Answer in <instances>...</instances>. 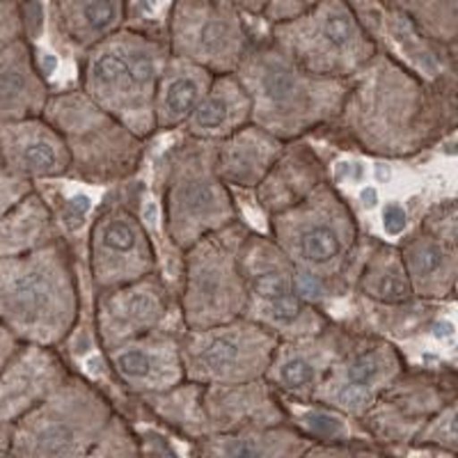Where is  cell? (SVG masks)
Returning a JSON list of instances; mask_svg holds the SVG:
<instances>
[{"mask_svg": "<svg viewBox=\"0 0 458 458\" xmlns=\"http://www.w3.org/2000/svg\"><path fill=\"white\" fill-rule=\"evenodd\" d=\"M456 76L428 83L376 51L349 79L333 124L318 131L346 149L386 161L420 157L456 133Z\"/></svg>", "mask_w": 458, "mask_h": 458, "instance_id": "6da1fadb", "label": "cell"}, {"mask_svg": "<svg viewBox=\"0 0 458 458\" xmlns=\"http://www.w3.org/2000/svg\"><path fill=\"white\" fill-rule=\"evenodd\" d=\"M94 284L63 239L0 259V323L21 344L60 349Z\"/></svg>", "mask_w": 458, "mask_h": 458, "instance_id": "7a4b0ae2", "label": "cell"}, {"mask_svg": "<svg viewBox=\"0 0 458 458\" xmlns=\"http://www.w3.org/2000/svg\"><path fill=\"white\" fill-rule=\"evenodd\" d=\"M296 271L317 277L328 301L353 293L355 277L376 236L362 234L353 207L333 179L318 183L308 198L268 216V232Z\"/></svg>", "mask_w": 458, "mask_h": 458, "instance_id": "3957f363", "label": "cell"}, {"mask_svg": "<svg viewBox=\"0 0 458 458\" xmlns=\"http://www.w3.org/2000/svg\"><path fill=\"white\" fill-rule=\"evenodd\" d=\"M234 76L250 99V122L289 142L333 124L349 81L302 69L268 39H255Z\"/></svg>", "mask_w": 458, "mask_h": 458, "instance_id": "277c9868", "label": "cell"}, {"mask_svg": "<svg viewBox=\"0 0 458 458\" xmlns=\"http://www.w3.org/2000/svg\"><path fill=\"white\" fill-rule=\"evenodd\" d=\"M167 57L165 35L122 26L81 53L79 88L133 133L154 138V94Z\"/></svg>", "mask_w": 458, "mask_h": 458, "instance_id": "5b68a950", "label": "cell"}, {"mask_svg": "<svg viewBox=\"0 0 458 458\" xmlns=\"http://www.w3.org/2000/svg\"><path fill=\"white\" fill-rule=\"evenodd\" d=\"M214 154V140L182 133L161 157V227L177 252L241 218L234 191L216 172Z\"/></svg>", "mask_w": 458, "mask_h": 458, "instance_id": "8992f818", "label": "cell"}, {"mask_svg": "<svg viewBox=\"0 0 458 458\" xmlns=\"http://www.w3.org/2000/svg\"><path fill=\"white\" fill-rule=\"evenodd\" d=\"M42 114L67 145V179L113 188L136 177L145 165L149 138L133 133L81 88L51 92Z\"/></svg>", "mask_w": 458, "mask_h": 458, "instance_id": "52a82bcc", "label": "cell"}, {"mask_svg": "<svg viewBox=\"0 0 458 458\" xmlns=\"http://www.w3.org/2000/svg\"><path fill=\"white\" fill-rule=\"evenodd\" d=\"M113 411L104 390L88 376L72 369V374L42 403L16 420L10 456H88Z\"/></svg>", "mask_w": 458, "mask_h": 458, "instance_id": "ba28073f", "label": "cell"}, {"mask_svg": "<svg viewBox=\"0 0 458 458\" xmlns=\"http://www.w3.org/2000/svg\"><path fill=\"white\" fill-rule=\"evenodd\" d=\"M266 39L302 69L342 81L358 73L378 51L351 0H318L296 19L268 26Z\"/></svg>", "mask_w": 458, "mask_h": 458, "instance_id": "9c48e42d", "label": "cell"}, {"mask_svg": "<svg viewBox=\"0 0 458 458\" xmlns=\"http://www.w3.org/2000/svg\"><path fill=\"white\" fill-rule=\"evenodd\" d=\"M250 229L239 218L182 250L177 305L186 328H204L243 317L245 282L239 257Z\"/></svg>", "mask_w": 458, "mask_h": 458, "instance_id": "30bf717a", "label": "cell"}, {"mask_svg": "<svg viewBox=\"0 0 458 458\" xmlns=\"http://www.w3.org/2000/svg\"><path fill=\"white\" fill-rule=\"evenodd\" d=\"M245 312L277 339L302 337L326 328L333 317L298 293L296 266L266 232L250 229L241 245Z\"/></svg>", "mask_w": 458, "mask_h": 458, "instance_id": "8fae6325", "label": "cell"}, {"mask_svg": "<svg viewBox=\"0 0 458 458\" xmlns=\"http://www.w3.org/2000/svg\"><path fill=\"white\" fill-rule=\"evenodd\" d=\"M136 177L113 186V198L92 216L85 236V271L94 289H110L158 271L157 241L138 214ZM161 273V271H158Z\"/></svg>", "mask_w": 458, "mask_h": 458, "instance_id": "7c38bea8", "label": "cell"}, {"mask_svg": "<svg viewBox=\"0 0 458 458\" xmlns=\"http://www.w3.org/2000/svg\"><path fill=\"white\" fill-rule=\"evenodd\" d=\"M277 337L248 317L183 328L179 335L183 378L199 386H229L264 378Z\"/></svg>", "mask_w": 458, "mask_h": 458, "instance_id": "4fadbf2b", "label": "cell"}, {"mask_svg": "<svg viewBox=\"0 0 458 458\" xmlns=\"http://www.w3.org/2000/svg\"><path fill=\"white\" fill-rule=\"evenodd\" d=\"M456 396L458 376L454 365H408L360 417V424L380 452L403 454L428 417Z\"/></svg>", "mask_w": 458, "mask_h": 458, "instance_id": "5bb4252c", "label": "cell"}, {"mask_svg": "<svg viewBox=\"0 0 458 458\" xmlns=\"http://www.w3.org/2000/svg\"><path fill=\"white\" fill-rule=\"evenodd\" d=\"M163 35L172 55L216 76L234 73L255 44L245 14L214 0H172Z\"/></svg>", "mask_w": 458, "mask_h": 458, "instance_id": "9a60e30c", "label": "cell"}, {"mask_svg": "<svg viewBox=\"0 0 458 458\" xmlns=\"http://www.w3.org/2000/svg\"><path fill=\"white\" fill-rule=\"evenodd\" d=\"M406 367L408 360L399 344L355 323L353 337L310 401L360 420Z\"/></svg>", "mask_w": 458, "mask_h": 458, "instance_id": "2e32d148", "label": "cell"}, {"mask_svg": "<svg viewBox=\"0 0 458 458\" xmlns=\"http://www.w3.org/2000/svg\"><path fill=\"white\" fill-rule=\"evenodd\" d=\"M161 328H186L177 289L158 271L94 292V333L101 351Z\"/></svg>", "mask_w": 458, "mask_h": 458, "instance_id": "e0dca14e", "label": "cell"}, {"mask_svg": "<svg viewBox=\"0 0 458 458\" xmlns=\"http://www.w3.org/2000/svg\"><path fill=\"white\" fill-rule=\"evenodd\" d=\"M355 323L330 321L318 333L302 337L277 339L271 365L264 378L280 392L284 399L310 401L335 360L342 355L351 342Z\"/></svg>", "mask_w": 458, "mask_h": 458, "instance_id": "ac0fdd59", "label": "cell"}, {"mask_svg": "<svg viewBox=\"0 0 458 458\" xmlns=\"http://www.w3.org/2000/svg\"><path fill=\"white\" fill-rule=\"evenodd\" d=\"M183 328H161L140 337L126 339L113 349L101 351L114 380L131 396L165 392L179 386L183 378L179 335Z\"/></svg>", "mask_w": 458, "mask_h": 458, "instance_id": "d6986e66", "label": "cell"}, {"mask_svg": "<svg viewBox=\"0 0 458 458\" xmlns=\"http://www.w3.org/2000/svg\"><path fill=\"white\" fill-rule=\"evenodd\" d=\"M72 374L60 349L19 344L0 369V420L16 422Z\"/></svg>", "mask_w": 458, "mask_h": 458, "instance_id": "ffe728a7", "label": "cell"}, {"mask_svg": "<svg viewBox=\"0 0 458 458\" xmlns=\"http://www.w3.org/2000/svg\"><path fill=\"white\" fill-rule=\"evenodd\" d=\"M0 161L32 183L69 177L67 145L44 114L0 122Z\"/></svg>", "mask_w": 458, "mask_h": 458, "instance_id": "44dd1931", "label": "cell"}, {"mask_svg": "<svg viewBox=\"0 0 458 458\" xmlns=\"http://www.w3.org/2000/svg\"><path fill=\"white\" fill-rule=\"evenodd\" d=\"M360 19L369 28L378 51L394 57L396 63L415 72L420 79L436 83L447 76H456V48L431 42L406 14L376 3V10L371 7L367 16L360 14Z\"/></svg>", "mask_w": 458, "mask_h": 458, "instance_id": "7402d4cb", "label": "cell"}, {"mask_svg": "<svg viewBox=\"0 0 458 458\" xmlns=\"http://www.w3.org/2000/svg\"><path fill=\"white\" fill-rule=\"evenodd\" d=\"M202 408L208 436L292 424L280 392L266 378L229 386H202Z\"/></svg>", "mask_w": 458, "mask_h": 458, "instance_id": "603a6c76", "label": "cell"}, {"mask_svg": "<svg viewBox=\"0 0 458 458\" xmlns=\"http://www.w3.org/2000/svg\"><path fill=\"white\" fill-rule=\"evenodd\" d=\"M330 170L308 138L284 142L280 157L252 188V198L264 216L280 214L308 198L318 183L328 182Z\"/></svg>", "mask_w": 458, "mask_h": 458, "instance_id": "cb8c5ba5", "label": "cell"}, {"mask_svg": "<svg viewBox=\"0 0 458 458\" xmlns=\"http://www.w3.org/2000/svg\"><path fill=\"white\" fill-rule=\"evenodd\" d=\"M415 298L454 302L458 280V243L437 239L417 225L399 243Z\"/></svg>", "mask_w": 458, "mask_h": 458, "instance_id": "d4e9b609", "label": "cell"}, {"mask_svg": "<svg viewBox=\"0 0 458 458\" xmlns=\"http://www.w3.org/2000/svg\"><path fill=\"white\" fill-rule=\"evenodd\" d=\"M51 92L48 79L37 67L35 47L28 37L0 51V122L42 114Z\"/></svg>", "mask_w": 458, "mask_h": 458, "instance_id": "484cf974", "label": "cell"}, {"mask_svg": "<svg viewBox=\"0 0 458 458\" xmlns=\"http://www.w3.org/2000/svg\"><path fill=\"white\" fill-rule=\"evenodd\" d=\"M282 147L284 140L250 122L216 140L214 167L223 183H227L232 191L252 193V188L264 179L266 172L280 157Z\"/></svg>", "mask_w": 458, "mask_h": 458, "instance_id": "4316f807", "label": "cell"}, {"mask_svg": "<svg viewBox=\"0 0 458 458\" xmlns=\"http://www.w3.org/2000/svg\"><path fill=\"white\" fill-rule=\"evenodd\" d=\"M193 445L198 456L211 458H302L312 440L302 436L293 424H277L211 433Z\"/></svg>", "mask_w": 458, "mask_h": 458, "instance_id": "83f0119b", "label": "cell"}, {"mask_svg": "<svg viewBox=\"0 0 458 458\" xmlns=\"http://www.w3.org/2000/svg\"><path fill=\"white\" fill-rule=\"evenodd\" d=\"M245 124H250L248 92L234 73H218L179 131L183 136L216 142Z\"/></svg>", "mask_w": 458, "mask_h": 458, "instance_id": "f1b7e54d", "label": "cell"}, {"mask_svg": "<svg viewBox=\"0 0 458 458\" xmlns=\"http://www.w3.org/2000/svg\"><path fill=\"white\" fill-rule=\"evenodd\" d=\"M216 73L188 63L183 57H167L154 94V124L157 133H174L191 117Z\"/></svg>", "mask_w": 458, "mask_h": 458, "instance_id": "f546056e", "label": "cell"}, {"mask_svg": "<svg viewBox=\"0 0 458 458\" xmlns=\"http://www.w3.org/2000/svg\"><path fill=\"white\" fill-rule=\"evenodd\" d=\"M63 42L83 53L126 23V0H48Z\"/></svg>", "mask_w": 458, "mask_h": 458, "instance_id": "4dcf8cb0", "label": "cell"}, {"mask_svg": "<svg viewBox=\"0 0 458 458\" xmlns=\"http://www.w3.org/2000/svg\"><path fill=\"white\" fill-rule=\"evenodd\" d=\"M57 239L55 216L37 188L0 216V259L39 250Z\"/></svg>", "mask_w": 458, "mask_h": 458, "instance_id": "1f68e13d", "label": "cell"}, {"mask_svg": "<svg viewBox=\"0 0 458 458\" xmlns=\"http://www.w3.org/2000/svg\"><path fill=\"white\" fill-rule=\"evenodd\" d=\"M353 293L380 305H396L415 298L399 245L378 241L371 245L355 277Z\"/></svg>", "mask_w": 458, "mask_h": 458, "instance_id": "d6a6232c", "label": "cell"}, {"mask_svg": "<svg viewBox=\"0 0 458 458\" xmlns=\"http://www.w3.org/2000/svg\"><path fill=\"white\" fill-rule=\"evenodd\" d=\"M140 408L157 424L177 433L188 443H198L208 436V424L202 408V386L193 380H182L165 392L142 396Z\"/></svg>", "mask_w": 458, "mask_h": 458, "instance_id": "836d02e7", "label": "cell"}, {"mask_svg": "<svg viewBox=\"0 0 458 458\" xmlns=\"http://www.w3.org/2000/svg\"><path fill=\"white\" fill-rule=\"evenodd\" d=\"M289 422L312 443H371L360 420L317 401L284 399Z\"/></svg>", "mask_w": 458, "mask_h": 458, "instance_id": "e575fe53", "label": "cell"}, {"mask_svg": "<svg viewBox=\"0 0 458 458\" xmlns=\"http://www.w3.org/2000/svg\"><path fill=\"white\" fill-rule=\"evenodd\" d=\"M378 5L406 14L415 28L440 47L458 44V0H376Z\"/></svg>", "mask_w": 458, "mask_h": 458, "instance_id": "d590c367", "label": "cell"}, {"mask_svg": "<svg viewBox=\"0 0 458 458\" xmlns=\"http://www.w3.org/2000/svg\"><path fill=\"white\" fill-rule=\"evenodd\" d=\"M403 454H422V456H458V396L447 401L440 411L433 412L422 428L415 433L412 443Z\"/></svg>", "mask_w": 458, "mask_h": 458, "instance_id": "8d00e7d4", "label": "cell"}, {"mask_svg": "<svg viewBox=\"0 0 458 458\" xmlns=\"http://www.w3.org/2000/svg\"><path fill=\"white\" fill-rule=\"evenodd\" d=\"M88 456H97V458L140 456L136 431H133V422H131L129 417L113 411V415L108 417V422L104 424V428H101L97 440H94Z\"/></svg>", "mask_w": 458, "mask_h": 458, "instance_id": "74e56055", "label": "cell"}, {"mask_svg": "<svg viewBox=\"0 0 458 458\" xmlns=\"http://www.w3.org/2000/svg\"><path fill=\"white\" fill-rule=\"evenodd\" d=\"M39 191V188H37ZM44 195V199L51 207L53 216H55L57 229H60V239L63 234H76L83 227H89V220H92V198L79 191H55V195H48L44 191H39Z\"/></svg>", "mask_w": 458, "mask_h": 458, "instance_id": "f35d334b", "label": "cell"}, {"mask_svg": "<svg viewBox=\"0 0 458 458\" xmlns=\"http://www.w3.org/2000/svg\"><path fill=\"white\" fill-rule=\"evenodd\" d=\"M420 227L427 229L428 234L437 236V239L452 241L458 243V211H456V199L447 198L436 202L424 211Z\"/></svg>", "mask_w": 458, "mask_h": 458, "instance_id": "ab89813d", "label": "cell"}, {"mask_svg": "<svg viewBox=\"0 0 458 458\" xmlns=\"http://www.w3.org/2000/svg\"><path fill=\"white\" fill-rule=\"evenodd\" d=\"M133 422V431L138 437V447H140V456H177L179 449L174 447V440L163 431V427H151V424H142V420H131Z\"/></svg>", "mask_w": 458, "mask_h": 458, "instance_id": "60d3db41", "label": "cell"}, {"mask_svg": "<svg viewBox=\"0 0 458 458\" xmlns=\"http://www.w3.org/2000/svg\"><path fill=\"white\" fill-rule=\"evenodd\" d=\"M26 37L21 0H0V51Z\"/></svg>", "mask_w": 458, "mask_h": 458, "instance_id": "b9f144b4", "label": "cell"}, {"mask_svg": "<svg viewBox=\"0 0 458 458\" xmlns=\"http://www.w3.org/2000/svg\"><path fill=\"white\" fill-rule=\"evenodd\" d=\"M318 0H266V7L261 12V21L266 26H273V23L289 21V19H296L302 12L312 10Z\"/></svg>", "mask_w": 458, "mask_h": 458, "instance_id": "7bdbcfd3", "label": "cell"}, {"mask_svg": "<svg viewBox=\"0 0 458 458\" xmlns=\"http://www.w3.org/2000/svg\"><path fill=\"white\" fill-rule=\"evenodd\" d=\"M35 188V183L28 179L19 177L10 170H0V216L5 214L7 208L14 207L23 195H28Z\"/></svg>", "mask_w": 458, "mask_h": 458, "instance_id": "ee69618b", "label": "cell"}, {"mask_svg": "<svg viewBox=\"0 0 458 458\" xmlns=\"http://www.w3.org/2000/svg\"><path fill=\"white\" fill-rule=\"evenodd\" d=\"M380 220H383V229H386V234L401 236L408 227L406 207H403V204H399V202H387L386 207H383Z\"/></svg>", "mask_w": 458, "mask_h": 458, "instance_id": "f6af8a7d", "label": "cell"}, {"mask_svg": "<svg viewBox=\"0 0 458 458\" xmlns=\"http://www.w3.org/2000/svg\"><path fill=\"white\" fill-rule=\"evenodd\" d=\"M214 3L234 7V10H239L241 14L255 16V19H259L261 12H264L266 7V0H214Z\"/></svg>", "mask_w": 458, "mask_h": 458, "instance_id": "bcb514c9", "label": "cell"}, {"mask_svg": "<svg viewBox=\"0 0 458 458\" xmlns=\"http://www.w3.org/2000/svg\"><path fill=\"white\" fill-rule=\"evenodd\" d=\"M19 339L14 337V335L10 333V330L0 323V369H3V365H5L7 360H10V355L14 353L16 346H19Z\"/></svg>", "mask_w": 458, "mask_h": 458, "instance_id": "7dc6e473", "label": "cell"}, {"mask_svg": "<svg viewBox=\"0 0 458 458\" xmlns=\"http://www.w3.org/2000/svg\"><path fill=\"white\" fill-rule=\"evenodd\" d=\"M12 433H14V422H3L0 420V456L12 454Z\"/></svg>", "mask_w": 458, "mask_h": 458, "instance_id": "c3c4849f", "label": "cell"}, {"mask_svg": "<svg viewBox=\"0 0 458 458\" xmlns=\"http://www.w3.org/2000/svg\"><path fill=\"white\" fill-rule=\"evenodd\" d=\"M376 179H378V183H386L387 179H390V170L386 167V163H378V165H376Z\"/></svg>", "mask_w": 458, "mask_h": 458, "instance_id": "681fc988", "label": "cell"}, {"mask_svg": "<svg viewBox=\"0 0 458 458\" xmlns=\"http://www.w3.org/2000/svg\"><path fill=\"white\" fill-rule=\"evenodd\" d=\"M0 170H5V167H3V161H0Z\"/></svg>", "mask_w": 458, "mask_h": 458, "instance_id": "f907efd6", "label": "cell"}]
</instances>
